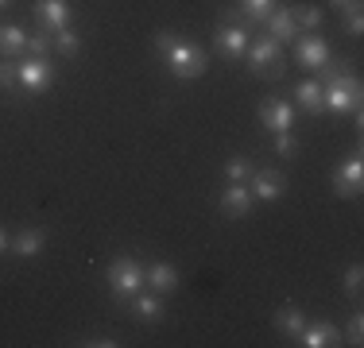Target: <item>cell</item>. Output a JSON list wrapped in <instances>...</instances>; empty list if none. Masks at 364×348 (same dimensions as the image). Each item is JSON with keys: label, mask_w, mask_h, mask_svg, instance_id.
<instances>
[{"label": "cell", "mask_w": 364, "mask_h": 348, "mask_svg": "<svg viewBox=\"0 0 364 348\" xmlns=\"http://www.w3.org/2000/svg\"><path fill=\"white\" fill-rule=\"evenodd\" d=\"M329 4H333V8H337V12H345V8H349V4H353V0H329Z\"/></svg>", "instance_id": "1f68e13d"}, {"label": "cell", "mask_w": 364, "mask_h": 348, "mask_svg": "<svg viewBox=\"0 0 364 348\" xmlns=\"http://www.w3.org/2000/svg\"><path fill=\"white\" fill-rule=\"evenodd\" d=\"M47 50H50V35L47 31H36L28 39V47H23V58H47Z\"/></svg>", "instance_id": "d4e9b609"}, {"label": "cell", "mask_w": 364, "mask_h": 348, "mask_svg": "<svg viewBox=\"0 0 364 348\" xmlns=\"http://www.w3.org/2000/svg\"><path fill=\"white\" fill-rule=\"evenodd\" d=\"M163 62H167V70L178 82H194V77H202L205 70H210V55H205L198 43H175V50H171Z\"/></svg>", "instance_id": "3957f363"}, {"label": "cell", "mask_w": 364, "mask_h": 348, "mask_svg": "<svg viewBox=\"0 0 364 348\" xmlns=\"http://www.w3.org/2000/svg\"><path fill=\"white\" fill-rule=\"evenodd\" d=\"M252 197H259V202H275V197H283V190H287V178H283L279 170H252Z\"/></svg>", "instance_id": "5bb4252c"}, {"label": "cell", "mask_w": 364, "mask_h": 348, "mask_svg": "<svg viewBox=\"0 0 364 348\" xmlns=\"http://www.w3.org/2000/svg\"><path fill=\"white\" fill-rule=\"evenodd\" d=\"M360 278H364V271H360V263H353L349 271H345V290H349L353 298H357V294H360Z\"/></svg>", "instance_id": "f546056e"}, {"label": "cell", "mask_w": 364, "mask_h": 348, "mask_svg": "<svg viewBox=\"0 0 364 348\" xmlns=\"http://www.w3.org/2000/svg\"><path fill=\"white\" fill-rule=\"evenodd\" d=\"M55 47L63 50V58H74L77 50H82V39H77V31H70V28H63L55 35Z\"/></svg>", "instance_id": "cb8c5ba5"}, {"label": "cell", "mask_w": 364, "mask_h": 348, "mask_svg": "<svg viewBox=\"0 0 364 348\" xmlns=\"http://www.w3.org/2000/svg\"><path fill=\"white\" fill-rule=\"evenodd\" d=\"M50 82H55V66H50L47 58H23L20 62V89L43 93Z\"/></svg>", "instance_id": "52a82bcc"}, {"label": "cell", "mask_w": 364, "mask_h": 348, "mask_svg": "<svg viewBox=\"0 0 364 348\" xmlns=\"http://www.w3.org/2000/svg\"><path fill=\"white\" fill-rule=\"evenodd\" d=\"M345 31L349 35H360L364 31V16H360V0H353L349 8H345Z\"/></svg>", "instance_id": "4316f807"}, {"label": "cell", "mask_w": 364, "mask_h": 348, "mask_svg": "<svg viewBox=\"0 0 364 348\" xmlns=\"http://www.w3.org/2000/svg\"><path fill=\"white\" fill-rule=\"evenodd\" d=\"M218 47L229 62H240L248 55V28L245 23H221L218 28Z\"/></svg>", "instance_id": "ba28073f"}, {"label": "cell", "mask_w": 364, "mask_h": 348, "mask_svg": "<svg viewBox=\"0 0 364 348\" xmlns=\"http://www.w3.org/2000/svg\"><path fill=\"white\" fill-rule=\"evenodd\" d=\"M252 159H245V155H232V159L229 163H225V178H229V182H248V178H252Z\"/></svg>", "instance_id": "603a6c76"}, {"label": "cell", "mask_w": 364, "mask_h": 348, "mask_svg": "<svg viewBox=\"0 0 364 348\" xmlns=\"http://www.w3.org/2000/svg\"><path fill=\"white\" fill-rule=\"evenodd\" d=\"M259 124H264L267 132H287L294 124V109L279 97H267V101H259Z\"/></svg>", "instance_id": "9c48e42d"}, {"label": "cell", "mask_w": 364, "mask_h": 348, "mask_svg": "<svg viewBox=\"0 0 364 348\" xmlns=\"http://www.w3.org/2000/svg\"><path fill=\"white\" fill-rule=\"evenodd\" d=\"M23 47H28V35L16 28V23L0 28V58H4V62H16V58L23 55Z\"/></svg>", "instance_id": "e0dca14e"}, {"label": "cell", "mask_w": 364, "mask_h": 348, "mask_svg": "<svg viewBox=\"0 0 364 348\" xmlns=\"http://www.w3.org/2000/svg\"><path fill=\"white\" fill-rule=\"evenodd\" d=\"M349 344H364V317L360 313H353V321H349Z\"/></svg>", "instance_id": "4dcf8cb0"}, {"label": "cell", "mask_w": 364, "mask_h": 348, "mask_svg": "<svg viewBox=\"0 0 364 348\" xmlns=\"http://www.w3.org/2000/svg\"><path fill=\"white\" fill-rule=\"evenodd\" d=\"M272 147H275V155H294V151H299V139H294L291 128H287V132H275Z\"/></svg>", "instance_id": "83f0119b"}, {"label": "cell", "mask_w": 364, "mask_h": 348, "mask_svg": "<svg viewBox=\"0 0 364 348\" xmlns=\"http://www.w3.org/2000/svg\"><path fill=\"white\" fill-rule=\"evenodd\" d=\"M264 31L272 35L275 43H294L299 39V28H294V16H291V8L287 4H275L272 12H267V20H264Z\"/></svg>", "instance_id": "8fae6325"}, {"label": "cell", "mask_w": 364, "mask_h": 348, "mask_svg": "<svg viewBox=\"0 0 364 348\" xmlns=\"http://www.w3.org/2000/svg\"><path fill=\"white\" fill-rule=\"evenodd\" d=\"M294 104L302 112H322V82L318 77H306V82L294 85Z\"/></svg>", "instance_id": "2e32d148"}, {"label": "cell", "mask_w": 364, "mask_h": 348, "mask_svg": "<svg viewBox=\"0 0 364 348\" xmlns=\"http://www.w3.org/2000/svg\"><path fill=\"white\" fill-rule=\"evenodd\" d=\"M144 283L151 286L155 294H171V290L178 286V271H175L171 263H151V267L144 271Z\"/></svg>", "instance_id": "9a60e30c"}, {"label": "cell", "mask_w": 364, "mask_h": 348, "mask_svg": "<svg viewBox=\"0 0 364 348\" xmlns=\"http://www.w3.org/2000/svg\"><path fill=\"white\" fill-rule=\"evenodd\" d=\"M43 240H47V232H43V229H28V232H20V236L8 244V251H16L20 259H31V256H39V251H43Z\"/></svg>", "instance_id": "d6986e66"}, {"label": "cell", "mask_w": 364, "mask_h": 348, "mask_svg": "<svg viewBox=\"0 0 364 348\" xmlns=\"http://www.w3.org/2000/svg\"><path fill=\"white\" fill-rule=\"evenodd\" d=\"M360 186H364V163H360V147H357L353 159L333 170V194L337 197H357Z\"/></svg>", "instance_id": "5b68a950"}, {"label": "cell", "mask_w": 364, "mask_h": 348, "mask_svg": "<svg viewBox=\"0 0 364 348\" xmlns=\"http://www.w3.org/2000/svg\"><path fill=\"white\" fill-rule=\"evenodd\" d=\"M248 66H252L259 77H267V82H283V74H287L283 43H275L272 35H256V39L248 43Z\"/></svg>", "instance_id": "6da1fadb"}, {"label": "cell", "mask_w": 364, "mask_h": 348, "mask_svg": "<svg viewBox=\"0 0 364 348\" xmlns=\"http://www.w3.org/2000/svg\"><path fill=\"white\" fill-rule=\"evenodd\" d=\"M132 298H136V302H132V313H136L140 321H147V325L163 321V302L155 298V290H151V294H140V290H136Z\"/></svg>", "instance_id": "ffe728a7"}, {"label": "cell", "mask_w": 364, "mask_h": 348, "mask_svg": "<svg viewBox=\"0 0 364 348\" xmlns=\"http://www.w3.org/2000/svg\"><path fill=\"white\" fill-rule=\"evenodd\" d=\"M302 348H326V344H341V329L333 321H314V325H302V333L294 337Z\"/></svg>", "instance_id": "4fadbf2b"}, {"label": "cell", "mask_w": 364, "mask_h": 348, "mask_svg": "<svg viewBox=\"0 0 364 348\" xmlns=\"http://www.w3.org/2000/svg\"><path fill=\"white\" fill-rule=\"evenodd\" d=\"M353 109H360V77H357V70H345L341 77L322 85V112L345 116Z\"/></svg>", "instance_id": "7a4b0ae2"}, {"label": "cell", "mask_w": 364, "mask_h": 348, "mask_svg": "<svg viewBox=\"0 0 364 348\" xmlns=\"http://www.w3.org/2000/svg\"><path fill=\"white\" fill-rule=\"evenodd\" d=\"M8 244H12V240H8V236H4V229H0V251H8Z\"/></svg>", "instance_id": "d6a6232c"}, {"label": "cell", "mask_w": 364, "mask_h": 348, "mask_svg": "<svg viewBox=\"0 0 364 348\" xmlns=\"http://www.w3.org/2000/svg\"><path fill=\"white\" fill-rule=\"evenodd\" d=\"M8 4H12V0H0V8H8Z\"/></svg>", "instance_id": "836d02e7"}, {"label": "cell", "mask_w": 364, "mask_h": 348, "mask_svg": "<svg viewBox=\"0 0 364 348\" xmlns=\"http://www.w3.org/2000/svg\"><path fill=\"white\" fill-rule=\"evenodd\" d=\"M175 43H178V35H175V31H159V35H155V43H151V47H155V55H163V58H167L171 50H175Z\"/></svg>", "instance_id": "f1b7e54d"}, {"label": "cell", "mask_w": 364, "mask_h": 348, "mask_svg": "<svg viewBox=\"0 0 364 348\" xmlns=\"http://www.w3.org/2000/svg\"><path fill=\"white\" fill-rule=\"evenodd\" d=\"M20 85V62H4L0 58V89H16Z\"/></svg>", "instance_id": "484cf974"}, {"label": "cell", "mask_w": 364, "mask_h": 348, "mask_svg": "<svg viewBox=\"0 0 364 348\" xmlns=\"http://www.w3.org/2000/svg\"><path fill=\"white\" fill-rule=\"evenodd\" d=\"M291 16H294V28L299 31H310V28L322 23V8H314V4H294Z\"/></svg>", "instance_id": "7402d4cb"}, {"label": "cell", "mask_w": 364, "mask_h": 348, "mask_svg": "<svg viewBox=\"0 0 364 348\" xmlns=\"http://www.w3.org/2000/svg\"><path fill=\"white\" fill-rule=\"evenodd\" d=\"M272 8H275V0H240V16H245L248 23H256V28H264Z\"/></svg>", "instance_id": "44dd1931"}, {"label": "cell", "mask_w": 364, "mask_h": 348, "mask_svg": "<svg viewBox=\"0 0 364 348\" xmlns=\"http://www.w3.org/2000/svg\"><path fill=\"white\" fill-rule=\"evenodd\" d=\"M218 205H221V213H225V217L240 221V217H248V209H252V190H248L245 182H229Z\"/></svg>", "instance_id": "7c38bea8"}, {"label": "cell", "mask_w": 364, "mask_h": 348, "mask_svg": "<svg viewBox=\"0 0 364 348\" xmlns=\"http://www.w3.org/2000/svg\"><path fill=\"white\" fill-rule=\"evenodd\" d=\"M326 58H329V47H326L322 35H299V39H294V62L299 66L318 70Z\"/></svg>", "instance_id": "30bf717a"}, {"label": "cell", "mask_w": 364, "mask_h": 348, "mask_svg": "<svg viewBox=\"0 0 364 348\" xmlns=\"http://www.w3.org/2000/svg\"><path fill=\"white\" fill-rule=\"evenodd\" d=\"M36 23L39 31L58 35L63 28H70V4L66 0H36Z\"/></svg>", "instance_id": "8992f818"}, {"label": "cell", "mask_w": 364, "mask_h": 348, "mask_svg": "<svg viewBox=\"0 0 364 348\" xmlns=\"http://www.w3.org/2000/svg\"><path fill=\"white\" fill-rule=\"evenodd\" d=\"M275 329H279L283 337H299L302 333V325H306V317H302V310L294 306V302H287V306H279L275 310Z\"/></svg>", "instance_id": "ac0fdd59"}, {"label": "cell", "mask_w": 364, "mask_h": 348, "mask_svg": "<svg viewBox=\"0 0 364 348\" xmlns=\"http://www.w3.org/2000/svg\"><path fill=\"white\" fill-rule=\"evenodd\" d=\"M109 286H112L117 298H132V294L144 286V267L136 263L132 256H117L109 263Z\"/></svg>", "instance_id": "277c9868"}]
</instances>
